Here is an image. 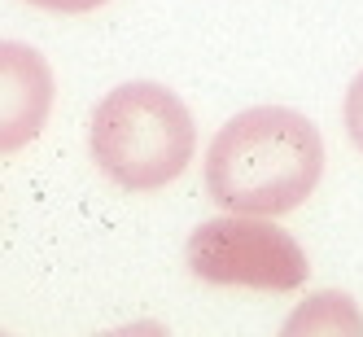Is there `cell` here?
I'll list each match as a JSON object with an SVG mask.
<instances>
[{"label": "cell", "instance_id": "8992f818", "mask_svg": "<svg viewBox=\"0 0 363 337\" xmlns=\"http://www.w3.org/2000/svg\"><path fill=\"white\" fill-rule=\"evenodd\" d=\"M346 132H350V140H354V149L363 153V70L354 74V84H350V92H346Z\"/></svg>", "mask_w": 363, "mask_h": 337}, {"label": "cell", "instance_id": "52a82bcc", "mask_svg": "<svg viewBox=\"0 0 363 337\" xmlns=\"http://www.w3.org/2000/svg\"><path fill=\"white\" fill-rule=\"evenodd\" d=\"M27 5H35V9H53V13H92V9L106 5V0H27Z\"/></svg>", "mask_w": 363, "mask_h": 337}, {"label": "cell", "instance_id": "7a4b0ae2", "mask_svg": "<svg viewBox=\"0 0 363 337\" xmlns=\"http://www.w3.org/2000/svg\"><path fill=\"white\" fill-rule=\"evenodd\" d=\"M88 145L96 167L118 189L153 193L184 175L197 149V127L171 88L132 79L96 101Z\"/></svg>", "mask_w": 363, "mask_h": 337}, {"label": "cell", "instance_id": "277c9868", "mask_svg": "<svg viewBox=\"0 0 363 337\" xmlns=\"http://www.w3.org/2000/svg\"><path fill=\"white\" fill-rule=\"evenodd\" d=\"M53 70L31 44L0 40V153L27 149L53 110Z\"/></svg>", "mask_w": 363, "mask_h": 337}, {"label": "cell", "instance_id": "5b68a950", "mask_svg": "<svg viewBox=\"0 0 363 337\" xmlns=\"http://www.w3.org/2000/svg\"><path fill=\"white\" fill-rule=\"evenodd\" d=\"M298 328H306V333H342V328L359 333L363 320L354 316V306H350L346 294H320V298H311L289 324H284V333H298Z\"/></svg>", "mask_w": 363, "mask_h": 337}, {"label": "cell", "instance_id": "3957f363", "mask_svg": "<svg viewBox=\"0 0 363 337\" xmlns=\"http://www.w3.org/2000/svg\"><path fill=\"white\" fill-rule=\"evenodd\" d=\"M189 267L206 284L294 294L306 284V250L267 215H223L206 219L189 237Z\"/></svg>", "mask_w": 363, "mask_h": 337}, {"label": "cell", "instance_id": "6da1fadb", "mask_svg": "<svg viewBox=\"0 0 363 337\" xmlns=\"http://www.w3.org/2000/svg\"><path fill=\"white\" fill-rule=\"evenodd\" d=\"M320 175V127L284 106L241 110L206 149V193L237 215H289L315 193Z\"/></svg>", "mask_w": 363, "mask_h": 337}]
</instances>
